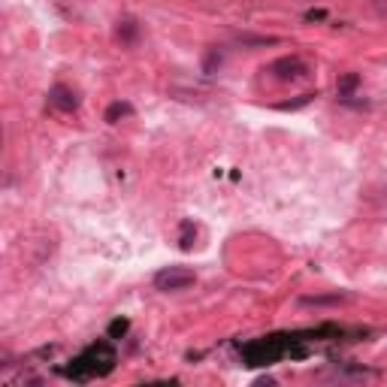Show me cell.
Returning <instances> with one entry per match:
<instances>
[{
	"label": "cell",
	"instance_id": "6da1fadb",
	"mask_svg": "<svg viewBox=\"0 0 387 387\" xmlns=\"http://www.w3.org/2000/svg\"><path fill=\"white\" fill-rule=\"evenodd\" d=\"M112 366H115V351L106 345V342H97V345H91L88 351L79 354L76 360H73L67 375L76 378V382H88V378H94V375H106Z\"/></svg>",
	"mask_w": 387,
	"mask_h": 387
},
{
	"label": "cell",
	"instance_id": "7a4b0ae2",
	"mask_svg": "<svg viewBox=\"0 0 387 387\" xmlns=\"http://www.w3.org/2000/svg\"><path fill=\"white\" fill-rule=\"evenodd\" d=\"M194 284V273L185 266H164L155 275V288L164 290V294H173V290H185Z\"/></svg>",
	"mask_w": 387,
	"mask_h": 387
},
{
	"label": "cell",
	"instance_id": "3957f363",
	"mask_svg": "<svg viewBox=\"0 0 387 387\" xmlns=\"http://www.w3.org/2000/svg\"><path fill=\"white\" fill-rule=\"evenodd\" d=\"M269 73L275 79H282V82H294V79H299L305 73V64L299 58H279V61L269 64Z\"/></svg>",
	"mask_w": 387,
	"mask_h": 387
},
{
	"label": "cell",
	"instance_id": "277c9868",
	"mask_svg": "<svg viewBox=\"0 0 387 387\" xmlns=\"http://www.w3.org/2000/svg\"><path fill=\"white\" fill-rule=\"evenodd\" d=\"M49 103H52L58 112H76L79 109V94L67 88V85H55L52 91H49Z\"/></svg>",
	"mask_w": 387,
	"mask_h": 387
},
{
	"label": "cell",
	"instance_id": "5b68a950",
	"mask_svg": "<svg viewBox=\"0 0 387 387\" xmlns=\"http://www.w3.org/2000/svg\"><path fill=\"white\" fill-rule=\"evenodd\" d=\"M194 236H197L194 221H182V227H179V248H182V251H191Z\"/></svg>",
	"mask_w": 387,
	"mask_h": 387
},
{
	"label": "cell",
	"instance_id": "8992f818",
	"mask_svg": "<svg viewBox=\"0 0 387 387\" xmlns=\"http://www.w3.org/2000/svg\"><path fill=\"white\" fill-rule=\"evenodd\" d=\"M130 112H134V106H130V103H112V106L106 109V121L115 124V121L121 118V115H130Z\"/></svg>",
	"mask_w": 387,
	"mask_h": 387
},
{
	"label": "cell",
	"instance_id": "52a82bcc",
	"mask_svg": "<svg viewBox=\"0 0 387 387\" xmlns=\"http://www.w3.org/2000/svg\"><path fill=\"white\" fill-rule=\"evenodd\" d=\"M118 36L124 42H130L136 36V21H130V18H124V21H118Z\"/></svg>",
	"mask_w": 387,
	"mask_h": 387
},
{
	"label": "cell",
	"instance_id": "ba28073f",
	"mask_svg": "<svg viewBox=\"0 0 387 387\" xmlns=\"http://www.w3.org/2000/svg\"><path fill=\"white\" fill-rule=\"evenodd\" d=\"M127 321H124V318H118V321H112V324H109V339H121V336L124 333H127Z\"/></svg>",
	"mask_w": 387,
	"mask_h": 387
},
{
	"label": "cell",
	"instance_id": "9c48e42d",
	"mask_svg": "<svg viewBox=\"0 0 387 387\" xmlns=\"http://www.w3.org/2000/svg\"><path fill=\"white\" fill-rule=\"evenodd\" d=\"M357 82H360V79H357L354 73H351V76H345V79H342V82H339V94H348V91H354V88H357Z\"/></svg>",
	"mask_w": 387,
	"mask_h": 387
}]
</instances>
